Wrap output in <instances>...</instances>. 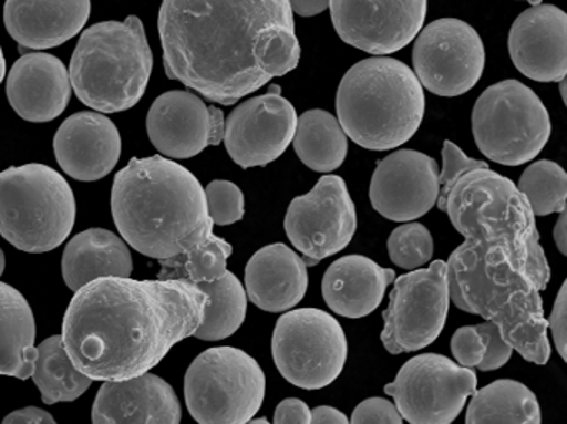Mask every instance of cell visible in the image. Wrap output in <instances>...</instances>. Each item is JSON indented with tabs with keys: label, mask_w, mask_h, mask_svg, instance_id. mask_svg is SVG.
Instances as JSON below:
<instances>
[{
	"label": "cell",
	"mask_w": 567,
	"mask_h": 424,
	"mask_svg": "<svg viewBox=\"0 0 567 424\" xmlns=\"http://www.w3.org/2000/svg\"><path fill=\"white\" fill-rule=\"evenodd\" d=\"M284 227L307 267L346 249L357 230L355 205L346 182L340 176H322L312 192L292 199Z\"/></svg>",
	"instance_id": "cell-15"
},
{
	"label": "cell",
	"mask_w": 567,
	"mask_h": 424,
	"mask_svg": "<svg viewBox=\"0 0 567 424\" xmlns=\"http://www.w3.org/2000/svg\"><path fill=\"white\" fill-rule=\"evenodd\" d=\"M337 35L362 52L389 55L423 29L426 0H330Z\"/></svg>",
	"instance_id": "cell-16"
},
{
	"label": "cell",
	"mask_w": 567,
	"mask_h": 424,
	"mask_svg": "<svg viewBox=\"0 0 567 424\" xmlns=\"http://www.w3.org/2000/svg\"><path fill=\"white\" fill-rule=\"evenodd\" d=\"M208 303V293L189 280L100 277L73 296L63 317V347L96 382L133 379L195 335Z\"/></svg>",
	"instance_id": "cell-2"
},
{
	"label": "cell",
	"mask_w": 567,
	"mask_h": 424,
	"mask_svg": "<svg viewBox=\"0 0 567 424\" xmlns=\"http://www.w3.org/2000/svg\"><path fill=\"white\" fill-rule=\"evenodd\" d=\"M205 193L215 226H231L245 217V195L235 183L218 179L209 183Z\"/></svg>",
	"instance_id": "cell-36"
},
{
	"label": "cell",
	"mask_w": 567,
	"mask_h": 424,
	"mask_svg": "<svg viewBox=\"0 0 567 424\" xmlns=\"http://www.w3.org/2000/svg\"><path fill=\"white\" fill-rule=\"evenodd\" d=\"M440 211L465 239L503 247L525 269L528 247L539 237L535 213L512 179L489 168L465 173Z\"/></svg>",
	"instance_id": "cell-7"
},
{
	"label": "cell",
	"mask_w": 567,
	"mask_h": 424,
	"mask_svg": "<svg viewBox=\"0 0 567 424\" xmlns=\"http://www.w3.org/2000/svg\"><path fill=\"white\" fill-rule=\"evenodd\" d=\"M225 113L192 92L172 90L153 103L146 116L150 142L166 158L188 159L225 139Z\"/></svg>",
	"instance_id": "cell-18"
},
{
	"label": "cell",
	"mask_w": 567,
	"mask_h": 424,
	"mask_svg": "<svg viewBox=\"0 0 567 424\" xmlns=\"http://www.w3.org/2000/svg\"><path fill=\"white\" fill-rule=\"evenodd\" d=\"M112 214L125 242L156 260L189 249L215 227L202 183L159 155L133 158L115 176Z\"/></svg>",
	"instance_id": "cell-3"
},
{
	"label": "cell",
	"mask_w": 567,
	"mask_h": 424,
	"mask_svg": "<svg viewBox=\"0 0 567 424\" xmlns=\"http://www.w3.org/2000/svg\"><path fill=\"white\" fill-rule=\"evenodd\" d=\"M395 270L383 269L369 257L346 256L323 273L322 297L337 316L362 319L379 309Z\"/></svg>",
	"instance_id": "cell-26"
},
{
	"label": "cell",
	"mask_w": 567,
	"mask_h": 424,
	"mask_svg": "<svg viewBox=\"0 0 567 424\" xmlns=\"http://www.w3.org/2000/svg\"><path fill=\"white\" fill-rule=\"evenodd\" d=\"M478 376L472 369L436 353L410 359L395 382L385 386L405 422L449 424L458 418L470 396L476 392Z\"/></svg>",
	"instance_id": "cell-13"
},
{
	"label": "cell",
	"mask_w": 567,
	"mask_h": 424,
	"mask_svg": "<svg viewBox=\"0 0 567 424\" xmlns=\"http://www.w3.org/2000/svg\"><path fill=\"white\" fill-rule=\"evenodd\" d=\"M472 128L480 152L503 166L533 162L548 145L553 130L545 103L518 80H503L480 95Z\"/></svg>",
	"instance_id": "cell-9"
},
{
	"label": "cell",
	"mask_w": 567,
	"mask_h": 424,
	"mask_svg": "<svg viewBox=\"0 0 567 424\" xmlns=\"http://www.w3.org/2000/svg\"><path fill=\"white\" fill-rule=\"evenodd\" d=\"M3 423L7 424H52L55 423L53 416L50 413L43 412L40 409H33V406H29V409L17 410V412L10 413Z\"/></svg>",
	"instance_id": "cell-44"
},
{
	"label": "cell",
	"mask_w": 567,
	"mask_h": 424,
	"mask_svg": "<svg viewBox=\"0 0 567 424\" xmlns=\"http://www.w3.org/2000/svg\"><path fill=\"white\" fill-rule=\"evenodd\" d=\"M231 254V244L213 232L189 249L159 260L162 269H159L158 279L189 280L196 286L213 282L228 270L226 263Z\"/></svg>",
	"instance_id": "cell-33"
},
{
	"label": "cell",
	"mask_w": 567,
	"mask_h": 424,
	"mask_svg": "<svg viewBox=\"0 0 567 424\" xmlns=\"http://www.w3.org/2000/svg\"><path fill=\"white\" fill-rule=\"evenodd\" d=\"M440 196L435 159L413 149H399L377 165L370 182L373 209L395 223H409L432 211Z\"/></svg>",
	"instance_id": "cell-19"
},
{
	"label": "cell",
	"mask_w": 567,
	"mask_h": 424,
	"mask_svg": "<svg viewBox=\"0 0 567 424\" xmlns=\"http://www.w3.org/2000/svg\"><path fill=\"white\" fill-rule=\"evenodd\" d=\"M292 12L300 17H313L329 9L330 0H289Z\"/></svg>",
	"instance_id": "cell-45"
},
{
	"label": "cell",
	"mask_w": 567,
	"mask_h": 424,
	"mask_svg": "<svg viewBox=\"0 0 567 424\" xmlns=\"http://www.w3.org/2000/svg\"><path fill=\"white\" fill-rule=\"evenodd\" d=\"M307 286L306 260L286 244L262 247L246 266V292L266 312L281 313L299 306Z\"/></svg>",
	"instance_id": "cell-25"
},
{
	"label": "cell",
	"mask_w": 567,
	"mask_h": 424,
	"mask_svg": "<svg viewBox=\"0 0 567 424\" xmlns=\"http://www.w3.org/2000/svg\"><path fill=\"white\" fill-rule=\"evenodd\" d=\"M92 422L100 424H176L182 406L175 390L152 373L105 382L93 403Z\"/></svg>",
	"instance_id": "cell-23"
},
{
	"label": "cell",
	"mask_w": 567,
	"mask_h": 424,
	"mask_svg": "<svg viewBox=\"0 0 567 424\" xmlns=\"http://www.w3.org/2000/svg\"><path fill=\"white\" fill-rule=\"evenodd\" d=\"M272 359L284 379L297 389H326L346 366V333L323 310H290L276 323Z\"/></svg>",
	"instance_id": "cell-11"
},
{
	"label": "cell",
	"mask_w": 567,
	"mask_h": 424,
	"mask_svg": "<svg viewBox=\"0 0 567 424\" xmlns=\"http://www.w3.org/2000/svg\"><path fill=\"white\" fill-rule=\"evenodd\" d=\"M553 236H555V242L558 246L559 252L567 257V205L559 213V219L556 223L555 230H553Z\"/></svg>",
	"instance_id": "cell-47"
},
{
	"label": "cell",
	"mask_w": 567,
	"mask_h": 424,
	"mask_svg": "<svg viewBox=\"0 0 567 424\" xmlns=\"http://www.w3.org/2000/svg\"><path fill=\"white\" fill-rule=\"evenodd\" d=\"M559 92H561L563 102H565L566 108H567V73L565 75V79L559 82Z\"/></svg>",
	"instance_id": "cell-48"
},
{
	"label": "cell",
	"mask_w": 567,
	"mask_h": 424,
	"mask_svg": "<svg viewBox=\"0 0 567 424\" xmlns=\"http://www.w3.org/2000/svg\"><path fill=\"white\" fill-rule=\"evenodd\" d=\"M525 270L542 292L548 289L549 280H551V269H549L548 259H546L545 249L539 242V237H536L529 244Z\"/></svg>",
	"instance_id": "cell-42"
},
{
	"label": "cell",
	"mask_w": 567,
	"mask_h": 424,
	"mask_svg": "<svg viewBox=\"0 0 567 424\" xmlns=\"http://www.w3.org/2000/svg\"><path fill=\"white\" fill-rule=\"evenodd\" d=\"M413 69L433 95H465L485 70L482 37L463 20H435L420 30L413 45Z\"/></svg>",
	"instance_id": "cell-14"
},
{
	"label": "cell",
	"mask_w": 567,
	"mask_h": 424,
	"mask_svg": "<svg viewBox=\"0 0 567 424\" xmlns=\"http://www.w3.org/2000/svg\"><path fill=\"white\" fill-rule=\"evenodd\" d=\"M265 395L261 366L233 347L206 350L186 372V406L198 423H249L261 410Z\"/></svg>",
	"instance_id": "cell-10"
},
{
	"label": "cell",
	"mask_w": 567,
	"mask_h": 424,
	"mask_svg": "<svg viewBox=\"0 0 567 424\" xmlns=\"http://www.w3.org/2000/svg\"><path fill=\"white\" fill-rule=\"evenodd\" d=\"M32 379L47 405L75 402L93 382L73 365L63 347L62 335L50 337L40 343Z\"/></svg>",
	"instance_id": "cell-31"
},
{
	"label": "cell",
	"mask_w": 567,
	"mask_h": 424,
	"mask_svg": "<svg viewBox=\"0 0 567 424\" xmlns=\"http://www.w3.org/2000/svg\"><path fill=\"white\" fill-rule=\"evenodd\" d=\"M516 69L542 83L561 82L567 73V12L551 3L525 10L509 30Z\"/></svg>",
	"instance_id": "cell-20"
},
{
	"label": "cell",
	"mask_w": 567,
	"mask_h": 424,
	"mask_svg": "<svg viewBox=\"0 0 567 424\" xmlns=\"http://www.w3.org/2000/svg\"><path fill=\"white\" fill-rule=\"evenodd\" d=\"M275 423L310 424L312 423V412L302 400L287 399L276 409Z\"/></svg>",
	"instance_id": "cell-43"
},
{
	"label": "cell",
	"mask_w": 567,
	"mask_h": 424,
	"mask_svg": "<svg viewBox=\"0 0 567 424\" xmlns=\"http://www.w3.org/2000/svg\"><path fill=\"white\" fill-rule=\"evenodd\" d=\"M3 76H6V59H3L2 49H0V83L3 82Z\"/></svg>",
	"instance_id": "cell-49"
},
{
	"label": "cell",
	"mask_w": 567,
	"mask_h": 424,
	"mask_svg": "<svg viewBox=\"0 0 567 424\" xmlns=\"http://www.w3.org/2000/svg\"><path fill=\"white\" fill-rule=\"evenodd\" d=\"M252 423H268V420H251Z\"/></svg>",
	"instance_id": "cell-52"
},
{
	"label": "cell",
	"mask_w": 567,
	"mask_h": 424,
	"mask_svg": "<svg viewBox=\"0 0 567 424\" xmlns=\"http://www.w3.org/2000/svg\"><path fill=\"white\" fill-rule=\"evenodd\" d=\"M452 353L456 363L466 369H478L485 359L486 343L476 327H462L452 337Z\"/></svg>",
	"instance_id": "cell-38"
},
{
	"label": "cell",
	"mask_w": 567,
	"mask_h": 424,
	"mask_svg": "<svg viewBox=\"0 0 567 424\" xmlns=\"http://www.w3.org/2000/svg\"><path fill=\"white\" fill-rule=\"evenodd\" d=\"M542 409L535 393L515 380H496L473 393L466 412L470 424H539Z\"/></svg>",
	"instance_id": "cell-30"
},
{
	"label": "cell",
	"mask_w": 567,
	"mask_h": 424,
	"mask_svg": "<svg viewBox=\"0 0 567 424\" xmlns=\"http://www.w3.org/2000/svg\"><path fill=\"white\" fill-rule=\"evenodd\" d=\"M153 53L136 15L95 23L76 43L70 82L80 102L102 113L126 112L145 95Z\"/></svg>",
	"instance_id": "cell-6"
},
{
	"label": "cell",
	"mask_w": 567,
	"mask_h": 424,
	"mask_svg": "<svg viewBox=\"0 0 567 424\" xmlns=\"http://www.w3.org/2000/svg\"><path fill=\"white\" fill-rule=\"evenodd\" d=\"M75 196L62 175L45 165L0 173V236L23 252H49L72 232Z\"/></svg>",
	"instance_id": "cell-8"
},
{
	"label": "cell",
	"mask_w": 567,
	"mask_h": 424,
	"mask_svg": "<svg viewBox=\"0 0 567 424\" xmlns=\"http://www.w3.org/2000/svg\"><path fill=\"white\" fill-rule=\"evenodd\" d=\"M476 330L482 333L486 343L485 359L478 365L482 372H493V370L502 369L512 360L513 347L503 339L502 330L496 323L488 322L475 325Z\"/></svg>",
	"instance_id": "cell-39"
},
{
	"label": "cell",
	"mask_w": 567,
	"mask_h": 424,
	"mask_svg": "<svg viewBox=\"0 0 567 424\" xmlns=\"http://www.w3.org/2000/svg\"><path fill=\"white\" fill-rule=\"evenodd\" d=\"M292 13L289 0H163L166 76L235 105L299 65Z\"/></svg>",
	"instance_id": "cell-1"
},
{
	"label": "cell",
	"mask_w": 567,
	"mask_h": 424,
	"mask_svg": "<svg viewBox=\"0 0 567 424\" xmlns=\"http://www.w3.org/2000/svg\"><path fill=\"white\" fill-rule=\"evenodd\" d=\"M549 330L555 340L556 350H558L561 359L567 363V279L559 289L556 297L555 307H553L551 316L548 319Z\"/></svg>",
	"instance_id": "cell-41"
},
{
	"label": "cell",
	"mask_w": 567,
	"mask_h": 424,
	"mask_svg": "<svg viewBox=\"0 0 567 424\" xmlns=\"http://www.w3.org/2000/svg\"><path fill=\"white\" fill-rule=\"evenodd\" d=\"M442 158L443 169L442 173H440V196L439 201H436L439 209L442 208L446 196L452 192L455 183L458 182L465 173L476 168H489L488 163L468 158L455 143L449 142V139L443 143Z\"/></svg>",
	"instance_id": "cell-37"
},
{
	"label": "cell",
	"mask_w": 567,
	"mask_h": 424,
	"mask_svg": "<svg viewBox=\"0 0 567 424\" xmlns=\"http://www.w3.org/2000/svg\"><path fill=\"white\" fill-rule=\"evenodd\" d=\"M60 168L79 182H99L122 155L118 128L105 115L80 112L60 125L53 139Z\"/></svg>",
	"instance_id": "cell-21"
},
{
	"label": "cell",
	"mask_w": 567,
	"mask_h": 424,
	"mask_svg": "<svg viewBox=\"0 0 567 424\" xmlns=\"http://www.w3.org/2000/svg\"><path fill=\"white\" fill-rule=\"evenodd\" d=\"M350 420L332 406H319L312 410V423L316 424H347Z\"/></svg>",
	"instance_id": "cell-46"
},
{
	"label": "cell",
	"mask_w": 567,
	"mask_h": 424,
	"mask_svg": "<svg viewBox=\"0 0 567 424\" xmlns=\"http://www.w3.org/2000/svg\"><path fill=\"white\" fill-rule=\"evenodd\" d=\"M132 252L123 237L106 229H89L66 244L62 276L73 292L100 277H130Z\"/></svg>",
	"instance_id": "cell-27"
},
{
	"label": "cell",
	"mask_w": 567,
	"mask_h": 424,
	"mask_svg": "<svg viewBox=\"0 0 567 424\" xmlns=\"http://www.w3.org/2000/svg\"><path fill=\"white\" fill-rule=\"evenodd\" d=\"M523 2H529L532 6H538V3H542L543 0H523Z\"/></svg>",
	"instance_id": "cell-51"
},
{
	"label": "cell",
	"mask_w": 567,
	"mask_h": 424,
	"mask_svg": "<svg viewBox=\"0 0 567 424\" xmlns=\"http://www.w3.org/2000/svg\"><path fill=\"white\" fill-rule=\"evenodd\" d=\"M337 118L355 145L370 152L400 148L419 132L425 93L419 76L390 56L355 63L336 95Z\"/></svg>",
	"instance_id": "cell-5"
},
{
	"label": "cell",
	"mask_w": 567,
	"mask_h": 424,
	"mask_svg": "<svg viewBox=\"0 0 567 424\" xmlns=\"http://www.w3.org/2000/svg\"><path fill=\"white\" fill-rule=\"evenodd\" d=\"M386 249L396 267L420 269L433 257V237L423 224L409 220L390 234Z\"/></svg>",
	"instance_id": "cell-35"
},
{
	"label": "cell",
	"mask_w": 567,
	"mask_h": 424,
	"mask_svg": "<svg viewBox=\"0 0 567 424\" xmlns=\"http://www.w3.org/2000/svg\"><path fill=\"white\" fill-rule=\"evenodd\" d=\"M449 307V266L443 260L399 277L383 312L386 352L400 355L432 345L445 329Z\"/></svg>",
	"instance_id": "cell-12"
},
{
	"label": "cell",
	"mask_w": 567,
	"mask_h": 424,
	"mask_svg": "<svg viewBox=\"0 0 567 424\" xmlns=\"http://www.w3.org/2000/svg\"><path fill=\"white\" fill-rule=\"evenodd\" d=\"M350 422L355 424H400L402 415L395 403L383 399H369L360 403Z\"/></svg>",
	"instance_id": "cell-40"
},
{
	"label": "cell",
	"mask_w": 567,
	"mask_h": 424,
	"mask_svg": "<svg viewBox=\"0 0 567 424\" xmlns=\"http://www.w3.org/2000/svg\"><path fill=\"white\" fill-rule=\"evenodd\" d=\"M446 266L450 300L460 310L496 323L503 339L526 362H549L551 343L542 290L503 247L465 239Z\"/></svg>",
	"instance_id": "cell-4"
},
{
	"label": "cell",
	"mask_w": 567,
	"mask_h": 424,
	"mask_svg": "<svg viewBox=\"0 0 567 424\" xmlns=\"http://www.w3.org/2000/svg\"><path fill=\"white\" fill-rule=\"evenodd\" d=\"M37 356L32 309L19 290L0 282V375L30 379Z\"/></svg>",
	"instance_id": "cell-28"
},
{
	"label": "cell",
	"mask_w": 567,
	"mask_h": 424,
	"mask_svg": "<svg viewBox=\"0 0 567 424\" xmlns=\"http://www.w3.org/2000/svg\"><path fill=\"white\" fill-rule=\"evenodd\" d=\"M3 267H6V256H3L2 249H0V276L3 273Z\"/></svg>",
	"instance_id": "cell-50"
},
{
	"label": "cell",
	"mask_w": 567,
	"mask_h": 424,
	"mask_svg": "<svg viewBox=\"0 0 567 424\" xmlns=\"http://www.w3.org/2000/svg\"><path fill=\"white\" fill-rule=\"evenodd\" d=\"M535 216L559 214L567 205V173L558 163L542 159L526 168L518 183Z\"/></svg>",
	"instance_id": "cell-34"
},
{
	"label": "cell",
	"mask_w": 567,
	"mask_h": 424,
	"mask_svg": "<svg viewBox=\"0 0 567 424\" xmlns=\"http://www.w3.org/2000/svg\"><path fill=\"white\" fill-rule=\"evenodd\" d=\"M203 292L208 293L205 320L196 330V339L205 342H218L238 332L245 323L248 312V292L235 273L226 270L213 282L199 283Z\"/></svg>",
	"instance_id": "cell-32"
},
{
	"label": "cell",
	"mask_w": 567,
	"mask_h": 424,
	"mask_svg": "<svg viewBox=\"0 0 567 424\" xmlns=\"http://www.w3.org/2000/svg\"><path fill=\"white\" fill-rule=\"evenodd\" d=\"M297 113L281 93L246 100L226 120L225 146L241 168L271 165L293 142Z\"/></svg>",
	"instance_id": "cell-17"
},
{
	"label": "cell",
	"mask_w": 567,
	"mask_h": 424,
	"mask_svg": "<svg viewBox=\"0 0 567 424\" xmlns=\"http://www.w3.org/2000/svg\"><path fill=\"white\" fill-rule=\"evenodd\" d=\"M349 136L336 116L323 110H309L297 120L293 149L300 162L312 172H336L347 156Z\"/></svg>",
	"instance_id": "cell-29"
},
{
	"label": "cell",
	"mask_w": 567,
	"mask_h": 424,
	"mask_svg": "<svg viewBox=\"0 0 567 424\" xmlns=\"http://www.w3.org/2000/svg\"><path fill=\"white\" fill-rule=\"evenodd\" d=\"M70 72L49 53H27L7 76V99L25 122L47 123L62 115L72 96Z\"/></svg>",
	"instance_id": "cell-22"
},
{
	"label": "cell",
	"mask_w": 567,
	"mask_h": 424,
	"mask_svg": "<svg viewBox=\"0 0 567 424\" xmlns=\"http://www.w3.org/2000/svg\"><path fill=\"white\" fill-rule=\"evenodd\" d=\"M90 10V0H6L3 23L22 49H53L79 35Z\"/></svg>",
	"instance_id": "cell-24"
}]
</instances>
